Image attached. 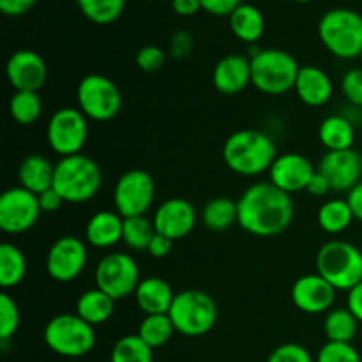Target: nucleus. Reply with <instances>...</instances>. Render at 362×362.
Listing matches in <instances>:
<instances>
[{"instance_id":"f03ea898","label":"nucleus","mask_w":362,"mask_h":362,"mask_svg":"<svg viewBox=\"0 0 362 362\" xmlns=\"http://www.w3.org/2000/svg\"><path fill=\"white\" fill-rule=\"evenodd\" d=\"M278 158V148L269 134L257 129H240L223 145V159L233 173L255 177L269 172Z\"/></svg>"},{"instance_id":"2f4dec72","label":"nucleus","mask_w":362,"mask_h":362,"mask_svg":"<svg viewBox=\"0 0 362 362\" xmlns=\"http://www.w3.org/2000/svg\"><path fill=\"white\" fill-rule=\"evenodd\" d=\"M175 327L172 324V318L168 313L165 315H145L141 320L140 327H138L136 334L151 346L152 350L159 349V346L166 345L172 339Z\"/></svg>"},{"instance_id":"f704fd0d","label":"nucleus","mask_w":362,"mask_h":362,"mask_svg":"<svg viewBox=\"0 0 362 362\" xmlns=\"http://www.w3.org/2000/svg\"><path fill=\"white\" fill-rule=\"evenodd\" d=\"M42 101L39 92L18 90L14 92L9 101V113L21 126H30L41 117Z\"/></svg>"},{"instance_id":"412c9836","label":"nucleus","mask_w":362,"mask_h":362,"mask_svg":"<svg viewBox=\"0 0 362 362\" xmlns=\"http://www.w3.org/2000/svg\"><path fill=\"white\" fill-rule=\"evenodd\" d=\"M293 90L304 105L318 108L331 101L334 85H332L331 76L324 69L317 66H303Z\"/></svg>"},{"instance_id":"b1692460","label":"nucleus","mask_w":362,"mask_h":362,"mask_svg":"<svg viewBox=\"0 0 362 362\" xmlns=\"http://www.w3.org/2000/svg\"><path fill=\"white\" fill-rule=\"evenodd\" d=\"M18 179H20L21 187H25V189L34 194H41L49 187H53L55 165H52L49 159H46L45 156H27L21 161L20 170H18Z\"/></svg>"},{"instance_id":"6e6552de","label":"nucleus","mask_w":362,"mask_h":362,"mask_svg":"<svg viewBox=\"0 0 362 362\" xmlns=\"http://www.w3.org/2000/svg\"><path fill=\"white\" fill-rule=\"evenodd\" d=\"M42 339L53 354L60 357H83L94 349V325L87 324L76 313H62L53 317L42 331Z\"/></svg>"},{"instance_id":"c03bdc74","label":"nucleus","mask_w":362,"mask_h":362,"mask_svg":"<svg viewBox=\"0 0 362 362\" xmlns=\"http://www.w3.org/2000/svg\"><path fill=\"white\" fill-rule=\"evenodd\" d=\"M35 2L37 0H0V11L6 16H23L35 6Z\"/></svg>"},{"instance_id":"4be33fe9","label":"nucleus","mask_w":362,"mask_h":362,"mask_svg":"<svg viewBox=\"0 0 362 362\" xmlns=\"http://www.w3.org/2000/svg\"><path fill=\"white\" fill-rule=\"evenodd\" d=\"M124 218L119 212L99 211L88 219L85 237L90 246L99 250H108L122 240Z\"/></svg>"},{"instance_id":"4468645a","label":"nucleus","mask_w":362,"mask_h":362,"mask_svg":"<svg viewBox=\"0 0 362 362\" xmlns=\"http://www.w3.org/2000/svg\"><path fill=\"white\" fill-rule=\"evenodd\" d=\"M88 260L87 246L74 235L57 239L46 255V271L57 283H71L83 272Z\"/></svg>"},{"instance_id":"e433bc0d","label":"nucleus","mask_w":362,"mask_h":362,"mask_svg":"<svg viewBox=\"0 0 362 362\" xmlns=\"http://www.w3.org/2000/svg\"><path fill=\"white\" fill-rule=\"evenodd\" d=\"M20 310L7 292L0 293V341L7 343L20 329Z\"/></svg>"},{"instance_id":"cd10ccee","label":"nucleus","mask_w":362,"mask_h":362,"mask_svg":"<svg viewBox=\"0 0 362 362\" xmlns=\"http://www.w3.org/2000/svg\"><path fill=\"white\" fill-rule=\"evenodd\" d=\"M202 223L205 228L212 230V232H223V230L232 228L235 223H239L237 202L226 197L212 198L202 209Z\"/></svg>"},{"instance_id":"20e7f679","label":"nucleus","mask_w":362,"mask_h":362,"mask_svg":"<svg viewBox=\"0 0 362 362\" xmlns=\"http://www.w3.org/2000/svg\"><path fill=\"white\" fill-rule=\"evenodd\" d=\"M318 37L325 49L338 59H359L362 53V16L346 7L327 11L318 21Z\"/></svg>"},{"instance_id":"bb28decb","label":"nucleus","mask_w":362,"mask_h":362,"mask_svg":"<svg viewBox=\"0 0 362 362\" xmlns=\"http://www.w3.org/2000/svg\"><path fill=\"white\" fill-rule=\"evenodd\" d=\"M115 300L99 288L87 290L76 300V315L90 325H101L112 318Z\"/></svg>"},{"instance_id":"72a5a7b5","label":"nucleus","mask_w":362,"mask_h":362,"mask_svg":"<svg viewBox=\"0 0 362 362\" xmlns=\"http://www.w3.org/2000/svg\"><path fill=\"white\" fill-rule=\"evenodd\" d=\"M81 14L95 25H110L126 9V0H76Z\"/></svg>"},{"instance_id":"f3484780","label":"nucleus","mask_w":362,"mask_h":362,"mask_svg":"<svg viewBox=\"0 0 362 362\" xmlns=\"http://www.w3.org/2000/svg\"><path fill=\"white\" fill-rule=\"evenodd\" d=\"M317 168L311 165L310 159L297 152H286L278 154L276 161L269 170V182L274 184L285 193L293 194L299 191H306L311 177L315 175Z\"/></svg>"},{"instance_id":"49530a36","label":"nucleus","mask_w":362,"mask_h":362,"mask_svg":"<svg viewBox=\"0 0 362 362\" xmlns=\"http://www.w3.org/2000/svg\"><path fill=\"white\" fill-rule=\"evenodd\" d=\"M172 247H173L172 239H168V237H165V235H161V233L156 232L154 239H152L151 244H148L147 253L154 258H165V257H168L170 251H172Z\"/></svg>"},{"instance_id":"dca6fc26","label":"nucleus","mask_w":362,"mask_h":362,"mask_svg":"<svg viewBox=\"0 0 362 362\" xmlns=\"http://www.w3.org/2000/svg\"><path fill=\"white\" fill-rule=\"evenodd\" d=\"M338 290L320 274L300 276L292 285V303L297 310L308 315H320L334 306Z\"/></svg>"},{"instance_id":"4c0bfd02","label":"nucleus","mask_w":362,"mask_h":362,"mask_svg":"<svg viewBox=\"0 0 362 362\" xmlns=\"http://www.w3.org/2000/svg\"><path fill=\"white\" fill-rule=\"evenodd\" d=\"M315 362H362L352 343L327 341L317 354Z\"/></svg>"},{"instance_id":"09e8293b","label":"nucleus","mask_w":362,"mask_h":362,"mask_svg":"<svg viewBox=\"0 0 362 362\" xmlns=\"http://www.w3.org/2000/svg\"><path fill=\"white\" fill-rule=\"evenodd\" d=\"M306 191L311 194V197L322 198V197H325V194H327L329 191H332V189H331V184H329V180L325 179V177L322 175V173L318 172V168H317L315 175L311 177L310 184H308Z\"/></svg>"},{"instance_id":"5fc2aeb1","label":"nucleus","mask_w":362,"mask_h":362,"mask_svg":"<svg viewBox=\"0 0 362 362\" xmlns=\"http://www.w3.org/2000/svg\"><path fill=\"white\" fill-rule=\"evenodd\" d=\"M361 165H362V152H361Z\"/></svg>"},{"instance_id":"5701e85b","label":"nucleus","mask_w":362,"mask_h":362,"mask_svg":"<svg viewBox=\"0 0 362 362\" xmlns=\"http://www.w3.org/2000/svg\"><path fill=\"white\" fill-rule=\"evenodd\" d=\"M175 292L163 278H145L134 292L136 306L145 315H165L172 308Z\"/></svg>"},{"instance_id":"603ef678","label":"nucleus","mask_w":362,"mask_h":362,"mask_svg":"<svg viewBox=\"0 0 362 362\" xmlns=\"http://www.w3.org/2000/svg\"><path fill=\"white\" fill-rule=\"evenodd\" d=\"M292 2H297V4H310V2H313V0H292Z\"/></svg>"},{"instance_id":"9d476101","label":"nucleus","mask_w":362,"mask_h":362,"mask_svg":"<svg viewBox=\"0 0 362 362\" xmlns=\"http://www.w3.org/2000/svg\"><path fill=\"white\" fill-rule=\"evenodd\" d=\"M95 288L108 293L113 300L134 296L140 285V267L127 253H110L99 260L94 272Z\"/></svg>"},{"instance_id":"a19ab883","label":"nucleus","mask_w":362,"mask_h":362,"mask_svg":"<svg viewBox=\"0 0 362 362\" xmlns=\"http://www.w3.org/2000/svg\"><path fill=\"white\" fill-rule=\"evenodd\" d=\"M267 362H315L310 350L297 343H285L272 350Z\"/></svg>"},{"instance_id":"473e14b6","label":"nucleus","mask_w":362,"mask_h":362,"mask_svg":"<svg viewBox=\"0 0 362 362\" xmlns=\"http://www.w3.org/2000/svg\"><path fill=\"white\" fill-rule=\"evenodd\" d=\"M110 362H154V350L138 334H127L117 339Z\"/></svg>"},{"instance_id":"c85d7f7f","label":"nucleus","mask_w":362,"mask_h":362,"mask_svg":"<svg viewBox=\"0 0 362 362\" xmlns=\"http://www.w3.org/2000/svg\"><path fill=\"white\" fill-rule=\"evenodd\" d=\"M27 274V258L14 244L4 243L0 246V286L2 290L14 288Z\"/></svg>"},{"instance_id":"a18cd8bd","label":"nucleus","mask_w":362,"mask_h":362,"mask_svg":"<svg viewBox=\"0 0 362 362\" xmlns=\"http://www.w3.org/2000/svg\"><path fill=\"white\" fill-rule=\"evenodd\" d=\"M37 200H39V205H41L42 212H57L60 207H62V204H66L55 187H49V189H46L45 193L37 194Z\"/></svg>"},{"instance_id":"864d4df0","label":"nucleus","mask_w":362,"mask_h":362,"mask_svg":"<svg viewBox=\"0 0 362 362\" xmlns=\"http://www.w3.org/2000/svg\"><path fill=\"white\" fill-rule=\"evenodd\" d=\"M359 59H361V67H362V53H361V57H359Z\"/></svg>"},{"instance_id":"ddd939ff","label":"nucleus","mask_w":362,"mask_h":362,"mask_svg":"<svg viewBox=\"0 0 362 362\" xmlns=\"http://www.w3.org/2000/svg\"><path fill=\"white\" fill-rule=\"evenodd\" d=\"M41 212L37 194L21 186L11 187L0 197V230L9 235L28 232Z\"/></svg>"},{"instance_id":"423d86ee","label":"nucleus","mask_w":362,"mask_h":362,"mask_svg":"<svg viewBox=\"0 0 362 362\" xmlns=\"http://www.w3.org/2000/svg\"><path fill=\"white\" fill-rule=\"evenodd\" d=\"M168 317L179 334L200 338L212 331L218 322V306L214 299L202 290H182L175 293Z\"/></svg>"},{"instance_id":"0eeeda50","label":"nucleus","mask_w":362,"mask_h":362,"mask_svg":"<svg viewBox=\"0 0 362 362\" xmlns=\"http://www.w3.org/2000/svg\"><path fill=\"white\" fill-rule=\"evenodd\" d=\"M317 272L336 290H352L362 281V253L346 240H329L318 250Z\"/></svg>"},{"instance_id":"c9c22d12","label":"nucleus","mask_w":362,"mask_h":362,"mask_svg":"<svg viewBox=\"0 0 362 362\" xmlns=\"http://www.w3.org/2000/svg\"><path fill=\"white\" fill-rule=\"evenodd\" d=\"M156 226L154 221L147 219L145 216L136 218H124L122 243L134 251H147L148 244L154 239Z\"/></svg>"},{"instance_id":"79ce46f5","label":"nucleus","mask_w":362,"mask_h":362,"mask_svg":"<svg viewBox=\"0 0 362 362\" xmlns=\"http://www.w3.org/2000/svg\"><path fill=\"white\" fill-rule=\"evenodd\" d=\"M193 52V35L187 30H177L170 37V55L173 59H186Z\"/></svg>"},{"instance_id":"1a4fd4ad","label":"nucleus","mask_w":362,"mask_h":362,"mask_svg":"<svg viewBox=\"0 0 362 362\" xmlns=\"http://www.w3.org/2000/svg\"><path fill=\"white\" fill-rule=\"evenodd\" d=\"M78 108L87 119L108 122L119 115L122 108V94L110 78L103 74H87L76 88Z\"/></svg>"},{"instance_id":"2eb2a0df","label":"nucleus","mask_w":362,"mask_h":362,"mask_svg":"<svg viewBox=\"0 0 362 362\" xmlns=\"http://www.w3.org/2000/svg\"><path fill=\"white\" fill-rule=\"evenodd\" d=\"M6 74L14 90L39 92L48 78L45 59L32 49H18L6 64Z\"/></svg>"},{"instance_id":"de8ad7c7","label":"nucleus","mask_w":362,"mask_h":362,"mask_svg":"<svg viewBox=\"0 0 362 362\" xmlns=\"http://www.w3.org/2000/svg\"><path fill=\"white\" fill-rule=\"evenodd\" d=\"M346 308H349L350 313L359 320V324H362V281L359 285L354 286L352 290H349V296H346Z\"/></svg>"},{"instance_id":"58836bf2","label":"nucleus","mask_w":362,"mask_h":362,"mask_svg":"<svg viewBox=\"0 0 362 362\" xmlns=\"http://www.w3.org/2000/svg\"><path fill=\"white\" fill-rule=\"evenodd\" d=\"M134 62H136L138 69L144 73H158L165 66L166 53L156 45L141 46L134 55Z\"/></svg>"},{"instance_id":"7ed1b4c3","label":"nucleus","mask_w":362,"mask_h":362,"mask_svg":"<svg viewBox=\"0 0 362 362\" xmlns=\"http://www.w3.org/2000/svg\"><path fill=\"white\" fill-rule=\"evenodd\" d=\"M103 186V173L98 163L85 154L60 158L55 165L53 187L67 204L92 200Z\"/></svg>"},{"instance_id":"3c124183","label":"nucleus","mask_w":362,"mask_h":362,"mask_svg":"<svg viewBox=\"0 0 362 362\" xmlns=\"http://www.w3.org/2000/svg\"><path fill=\"white\" fill-rule=\"evenodd\" d=\"M346 202H349L350 209L354 212V218L362 221V180L357 184L354 189L349 191V197H346Z\"/></svg>"},{"instance_id":"8fccbe9b","label":"nucleus","mask_w":362,"mask_h":362,"mask_svg":"<svg viewBox=\"0 0 362 362\" xmlns=\"http://www.w3.org/2000/svg\"><path fill=\"white\" fill-rule=\"evenodd\" d=\"M172 7L179 16H194L202 11L200 0H172Z\"/></svg>"},{"instance_id":"f8f14e48","label":"nucleus","mask_w":362,"mask_h":362,"mask_svg":"<svg viewBox=\"0 0 362 362\" xmlns=\"http://www.w3.org/2000/svg\"><path fill=\"white\" fill-rule=\"evenodd\" d=\"M156 198V182L151 173L134 168L120 175L113 189V204L122 218L145 216Z\"/></svg>"},{"instance_id":"a211bd4d","label":"nucleus","mask_w":362,"mask_h":362,"mask_svg":"<svg viewBox=\"0 0 362 362\" xmlns=\"http://www.w3.org/2000/svg\"><path fill=\"white\" fill-rule=\"evenodd\" d=\"M318 172L329 180L332 191H350L361 182V152L349 151L327 152L320 159Z\"/></svg>"},{"instance_id":"37998d69","label":"nucleus","mask_w":362,"mask_h":362,"mask_svg":"<svg viewBox=\"0 0 362 362\" xmlns=\"http://www.w3.org/2000/svg\"><path fill=\"white\" fill-rule=\"evenodd\" d=\"M200 2L202 9L212 16H230L240 4H244L243 0H200Z\"/></svg>"},{"instance_id":"6ab92c4d","label":"nucleus","mask_w":362,"mask_h":362,"mask_svg":"<svg viewBox=\"0 0 362 362\" xmlns=\"http://www.w3.org/2000/svg\"><path fill=\"white\" fill-rule=\"evenodd\" d=\"M152 221L156 232L172 240H179L193 232L197 225V211L193 204L184 198H170L156 209Z\"/></svg>"},{"instance_id":"393cba45","label":"nucleus","mask_w":362,"mask_h":362,"mask_svg":"<svg viewBox=\"0 0 362 362\" xmlns=\"http://www.w3.org/2000/svg\"><path fill=\"white\" fill-rule=\"evenodd\" d=\"M230 28L233 35L240 41L253 45L264 35L265 30V18L258 7L251 4H240L235 11L228 16Z\"/></svg>"},{"instance_id":"39448f33","label":"nucleus","mask_w":362,"mask_h":362,"mask_svg":"<svg viewBox=\"0 0 362 362\" xmlns=\"http://www.w3.org/2000/svg\"><path fill=\"white\" fill-rule=\"evenodd\" d=\"M299 71L296 57L283 49H257L251 57V83L264 94L281 95L296 88Z\"/></svg>"},{"instance_id":"9b49d317","label":"nucleus","mask_w":362,"mask_h":362,"mask_svg":"<svg viewBox=\"0 0 362 362\" xmlns=\"http://www.w3.org/2000/svg\"><path fill=\"white\" fill-rule=\"evenodd\" d=\"M48 145L60 158L81 154L88 138V119L80 108H60L46 126Z\"/></svg>"},{"instance_id":"f257e3e1","label":"nucleus","mask_w":362,"mask_h":362,"mask_svg":"<svg viewBox=\"0 0 362 362\" xmlns=\"http://www.w3.org/2000/svg\"><path fill=\"white\" fill-rule=\"evenodd\" d=\"M240 228L257 237H274L285 232L293 221L296 207L292 194L272 182H257L237 200Z\"/></svg>"},{"instance_id":"a878e982","label":"nucleus","mask_w":362,"mask_h":362,"mask_svg":"<svg viewBox=\"0 0 362 362\" xmlns=\"http://www.w3.org/2000/svg\"><path fill=\"white\" fill-rule=\"evenodd\" d=\"M318 140L327 148V152L349 151L356 140V129L346 117L329 115L318 127Z\"/></svg>"},{"instance_id":"c756f323","label":"nucleus","mask_w":362,"mask_h":362,"mask_svg":"<svg viewBox=\"0 0 362 362\" xmlns=\"http://www.w3.org/2000/svg\"><path fill=\"white\" fill-rule=\"evenodd\" d=\"M354 219L356 218H354L349 202L339 200V198H332V200L325 202L317 214L318 226L325 233H331V235H338V233L345 232L352 225Z\"/></svg>"},{"instance_id":"7c9ffc66","label":"nucleus","mask_w":362,"mask_h":362,"mask_svg":"<svg viewBox=\"0 0 362 362\" xmlns=\"http://www.w3.org/2000/svg\"><path fill=\"white\" fill-rule=\"evenodd\" d=\"M357 325H359V320L350 313L349 308H336L325 315L324 332L327 336V341L352 343L357 334Z\"/></svg>"},{"instance_id":"aec40b11","label":"nucleus","mask_w":362,"mask_h":362,"mask_svg":"<svg viewBox=\"0 0 362 362\" xmlns=\"http://www.w3.org/2000/svg\"><path fill=\"white\" fill-rule=\"evenodd\" d=\"M212 83L216 90L225 95H235L251 83V59L230 53L219 59L212 71Z\"/></svg>"},{"instance_id":"ea45409f","label":"nucleus","mask_w":362,"mask_h":362,"mask_svg":"<svg viewBox=\"0 0 362 362\" xmlns=\"http://www.w3.org/2000/svg\"><path fill=\"white\" fill-rule=\"evenodd\" d=\"M341 90L350 105L362 108V67L346 71L341 80Z\"/></svg>"}]
</instances>
